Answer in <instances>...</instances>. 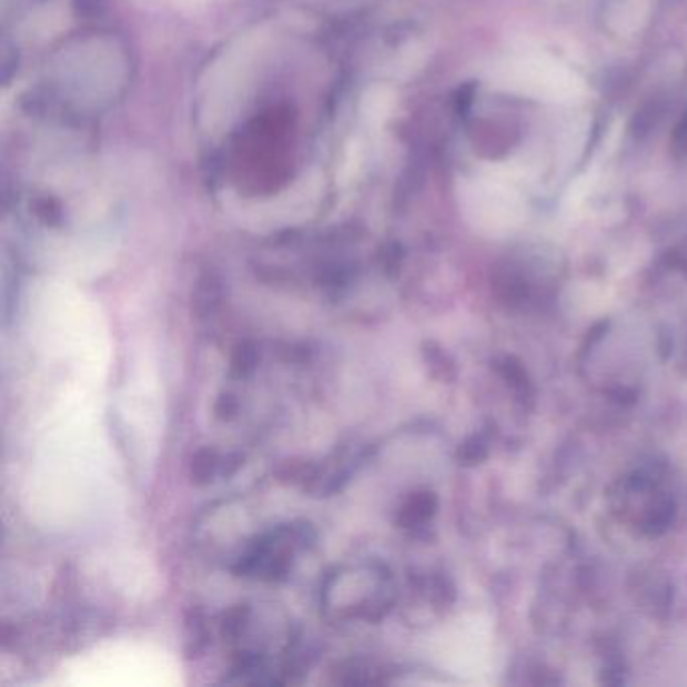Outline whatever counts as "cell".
Instances as JSON below:
<instances>
[{
  "instance_id": "cell-1",
  "label": "cell",
  "mask_w": 687,
  "mask_h": 687,
  "mask_svg": "<svg viewBox=\"0 0 687 687\" xmlns=\"http://www.w3.org/2000/svg\"><path fill=\"white\" fill-rule=\"evenodd\" d=\"M216 476H222V458L216 449L202 447L190 459V481L196 486H206Z\"/></svg>"
},
{
  "instance_id": "cell-2",
  "label": "cell",
  "mask_w": 687,
  "mask_h": 687,
  "mask_svg": "<svg viewBox=\"0 0 687 687\" xmlns=\"http://www.w3.org/2000/svg\"><path fill=\"white\" fill-rule=\"evenodd\" d=\"M261 360V353L254 341H242L236 345V350L232 353L230 367L236 377H249Z\"/></svg>"
},
{
  "instance_id": "cell-3",
  "label": "cell",
  "mask_w": 687,
  "mask_h": 687,
  "mask_svg": "<svg viewBox=\"0 0 687 687\" xmlns=\"http://www.w3.org/2000/svg\"><path fill=\"white\" fill-rule=\"evenodd\" d=\"M186 654L188 657H198L208 645V629L204 615L200 609H192L186 619Z\"/></svg>"
},
{
  "instance_id": "cell-4",
  "label": "cell",
  "mask_w": 687,
  "mask_h": 687,
  "mask_svg": "<svg viewBox=\"0 0 687 687\" xmlns=\"http://www.w3.org/2000/svg\"><path fill=\"white\" fill-rule=\"evenodd\" d=\"M249 615H251V609L246 605H236V607H232V609L224 613L222 615V623H220L222 637L229 639V641L239 639L242 632H244V627H246V623H249Z\"/></svg>"
},
{
  "instance_id": "cell-5",
  "label": "cell",
  "mask_w": 687,
  "mask_h": 687,
  "mask_svg": "<svg viewBox=\"0 0 687 687\" xmlns=\"http://www.w3.org/2000/svg\"><path fill=\"white\" fill-rule=\"evenodd\" d=\"M220 306V289L212 283H202L194 295V313L200 319L216 315Z\"/></svg>"
},
{
  "instance_id": "cell-6",
  "label": "cell",
  "mask_w": 687,
  "mask_h": 687,
  "mask_svg": "<svg viewBox=\"0 0 687 687\" xmlns=\"http://www.w3.org/2000/svg\"><path fill=\"white\" fill-rule=\"evenodd\" d=\"M427 511V501L424 496H414L412 501H407L404 508H402V513H400V524H405V526H410V524L420 523L424 516H426Z\"/></svg>"
},
{
  "instance_id": "cell-7",
  "label": "cell",
  "mask_w": 687,
  "mask_h": 687,
  "mask_svg": "<svg viewBox=\"0 0 687 687\" xmlns=\"http://www.w3.org/2000/svg\"><path fill=\"white\" fill-rule=\"evenodd\" d=\"M216 414L222 420H230L234 415L239 414V400L234 395H220L219 404H216Z\"/></svg>"
}]
</instances>
